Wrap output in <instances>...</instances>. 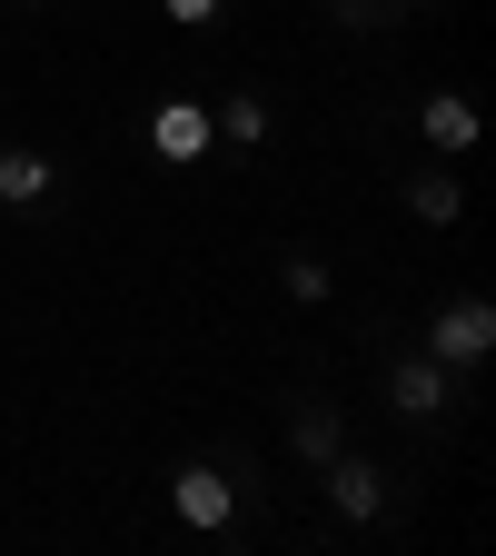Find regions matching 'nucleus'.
Segmentation results:
<instances>
[{
    "mask_svg": "<svg viewBox=\"0 0 496 556\" xmlns=\"http://www.w3.org/2000/svg\"><path fill=\"white\" fill-rule=\"evenodd\" d=\"M486 348H496V308H486V299H447V308H437V328H428V358L476 368Z\"/></svg>",
    "mask_w": 496,
    "mask_h": 556,
    "instance_id": "nucleus-1",
    "label": "nucleus"
},
{
    "mask_svg": "<svg viewBox=\"0 0 496 556\" xmlns=\"http://www.w3.org/2000/svg\"><path fill=\"white\" fill-rule=\"evenodd\" d=\"M208 139H219V119H208L199 100H160V110H150V150H160L169 169H189V160H208Z\"/></svg>",
    "mask_w": 496,
    "mask_h": 556,
    "instance_id": "nucleus-2",
    "label": "nucleus"
},
{
    "mask_svg": "<svg viewBox=\"0 0 496 556\" xmlns=\"http://www.w3.org/2000/svg\"><path fill=\"white\" fill-rule=\"evenodd\" d=\"M169 507H179V527H199V536H208V527H229V517H239V486H229L219 467H179Z\"/></svg>",
    "mask_w": 496,
    "mask_h": 556,
    "instance_id": "nucleus-3",
    "label": "nucleus"
},
{
    "mask_svg": "<svg viewBox=\"0 0 496 556\" xmlns=\"http://www.w3.org/2000/svg\"><path fill=\"white\" fill-rule=\"evenodd\" d=\"M387 407L397 417H437L447 407V358H397L387 368Z\"/></svg>",
    "mask_w": 496,
    "mask_h": 556,
    "instance_id": "nucleus-4",
    "label": "nucleus"
},
{
    "mask_svg": "<svg viewBox=\"0 0 496 556\" xmlns=\"http://www.w3.org/2000/svg\"><path fill=\"white\" fill-rule=\"evenodd\" d=\"M328 507H338L347 527H368V517L387 507V486H378V467H368V457H328Z\"/></svg>",
    "mask_w": 496,
    "mask_h": 556,
    "instance_id": "nucleus-5",
    "label": "nucleus"
},
{
    "mask_svg": "<svg viewBox=\"0 0 496 556\" xmlns=\"http://www.w3.org/2000/svg\"><path fill=\"white\" fill-rule=\"evenodd\" d=\"M417 129H428V150H476V100L467 90H428V110H417Z\"/></svg>",
    "mask_w": 496,
    "mask_h": 556,
    "instance_id": "nucleus-6",
    "label": "nucleus"
},
{
    "mask_svg": "<svg viewBox=\"0 0 496 556\" xmlns=\"http://www.w3.org/2000/svg\"><path fill=\"white\" fill-rule=\"evenodd\" d=\"M0 199H11V208L50 199V160H40V150H0Z\"/></svg>",
    "mask_w": 496,
    "mask_h": 556,
    "instance_id": "nucleus-7",
    "label": "nucleus"
},
{
    "mask_svg": "<svg viewBox=\"0 0 496 556\" xmlns=\"http://www.w3.org/2000/svg\"><path fill=\"white\" fill-rule=\"evenodd\" d=\"M407 208H417V219H428V229H447V219H457V179H447V169L407 179Z\"/></svg>",
    "mask_w": 496,
    "mask_h": 556,
    "instance_id": "nucleus-8",
    "label": "nucleus"
},
{
    "mask_svg": "<svg viewBox=\"0 0 496 556\" xmlns=\"http://www.w3.org/2000/svg\"><path fill=\"white\" fill-rule=\"evenodd\" d=\"M298 457H308V467L338 457V407H308V417H298Z\"/></svg>",
    "mask_w": 496,
    "mask_h": 556,
    "instance_id": "nucleus-9",
    "label": "nucleus"
},
{
    "mask_svg": "<svg viewBox=\"0 0 496 556\" xmlns=\"http://www.w3.org/2000/svg\"><path fill=\"white\" fill-rule=\"evenodd\" d=\"M219 129H229V139H268V100H229Z\"/></svg>",
    "mask_w": 496,
    "mask_h": 556,
    "instance_id": "nucleus-10",
    "label": "nucleus"
},
{
    "mask_svg": "<svg viewBox=\"0 0 496 556\" xmlns=\"http://www.w3.org/2000/svg\"><path fill=\"white\" fill-rule=\"evenodd\" d=\"M289 299H298V308L328 299V268H318V258H289Z\"/></svg>",
    "mask_w": 496,
    "mask_h": 556,
    "instance_id": "nucleus-11",
    "label": "nucleus"
},
{
    "mask_svg": "<svg viewBox=\"0 0 496 556\" xmlns=\"http://www.w3.org/2000/svg\"><path fill=\"white\" fill-rule=\"evenodd\" d=\"M160 11H169L179 30H208V21H219V11H229V0H160Z\"/></svg>",
    "mask_w": 496,
    "mask_h": 556,
    "instance_id": "nucleus-12",
    "label": "nucleus"
},
{
    "mask_svg": "<svg viewBox=\"0 0 496 556\" xmlns=\"http://www.w3.org/2000/svg\"><path fill=\"white\" fill-rule=\"evenodd\" d=\"M358 11H387V0H358Z\"/></svg>",
    "mask_w": 496,
    "mask_h": 556,
    "instance_id": "nucleus-13",
    "label": "nucleus"
}]
</instances>
